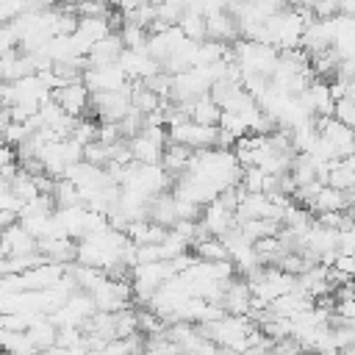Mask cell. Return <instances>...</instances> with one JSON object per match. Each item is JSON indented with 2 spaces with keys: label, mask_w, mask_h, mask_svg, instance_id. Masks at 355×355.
I'll use <instances>...</instances> for the list:
<instances>
[{
  "label": "cell",
  "mask_w": 355,
  "mask_h": 355,
  "mask_svg": "<svg viewBox=\"0 0 355 355\" xmlns=\"http://www.w3.org/2000/svg\"><path fill=\"white\" fill-rule=\"evenodd\" d=\"M338 14L355 17V0H338Z\"/></svg>",
  "instance_id": "9"
},
{
  "label": "cell",
  "mask_w": 355,
  "mask_h": 355,
  "mask_svg": "<svg viewBox=\"0 0 355 355\" xmlns=\"http://www.w3.org/2000/svg\"><path fill=\"white\" fill-rule=\"evenodd\" d=\"M28 11V0H0V25L14 22Z\"/></svg>",
  "instance_id": "6"
},
{
  "label": "cell",
  "mask_w": 355,
  "mask_h": 355,
  "mask_svg": "<svg viewBox=\"0 0 355 355\" xmlns=\"http://www.w3.org/2000/svg\"><path fill=\"white\" fill-rule=\"evenodd\" d=\"M352 155H355V150H352Z\"/></svg>",
  "instance_id": "10"
},
{
  "label": "cell",
  "mask_w": 355,
  "mask_h": 355,
  "mask_svg": "<svg viewBox=\"0 0 355 355\" xmlns=\"http://www.w3.org/2000/svg\"><path fill=\"white\" fill-rule=\"evenodd\" d=\"M333 116H336L338 122H344L347 128H352V130H355V100H352V97H344V100H338V103H336V111H333Z\"/></svg>",
  "instance_id": "7"
},
{
  "label": "cell",
  "mask_w": 355,
  "mask_h": 355,
  "mask_svg": "<svg viewBox=\"0 0 355 355\" xmlns=\"http://www.w3.org/2000/svg\"><path fill=\"white\" fill-rule=\"evenodd\" d=\"M178 28H180L183 36L191 39V42H205V39H208V33H205V17H200V14H194V11H186L183 19L178 22Z\"/></svg>",
  "instance_id": "5"
},
{
  "label": "cell",
  "mask_w": 355,
  "mask_h": 355,
  "mask_svg": "<svg viewBox=\"0 0 355 355\" xmlns=\"http://www.w3.org/2000/svg\"><path fill=\"white\" fill-rule=\"evenodd\" d=\"M83 83L92 94L100 92H128L130 89V78L119 64H108V67H86L83 72Z\"/></svg>",
  "instance_id": "2"
},
{
  "label": "cell",
  "mask_w": 355,
  "mask_h": 355,
  "mask_svg": "<svg viewBox=\"0 0 355 355\" xmlns=\"http://www.w3.org/2000/svg\"><path fill=\"white\" fill-rule=\"evenodd\" d=\"M288 8H297V11H311L313 14V3L316 0H283Z\"/></svg>",
  "instance_id": "8"
},
{
  "label": "cell",
  "mask_w": 355,
  "mask_h": 355,
  "mask_svg": "<svg viewBox=\"0 0 355 355\" xmlns=\"http://www.w3.org/2000/svg\"><path fill=\"white\" fill-rule=\"evenodd\" d=\"M53 100H55L69 116H80V114L92 105V92L86 89L83 80H78V83H64V86H58V89L53 92Z\"/></svg>",
  "instance_id": "3"
},
{
  "label": "cell",
  "mask_w": 355,
  "mask_h": 355,
  "mask_svg": "<svg viewBox=\"0 0 355 355\" xmlns=\"http://www.w3.org/2000/svg\"><path fill=\"white\" fill-rule=\"evenodd\" d=\"M122 53H125V44H122L119 33H111V36L100 39V42L89 50L86 61H89V67H108V64H119V55H122Z\"/></svg>",
  "instance_id": "4"
},
{
  "label": "cell",
  "mask_w": 355,
  "mask_h": 355,
  "mask_svg": "<svg viewBox=\"0 0 355 355\" xmlns=\"http://www.w3.org/2000/svg\"><path fill=\"white\" fill-rule=\"evenodd\" d=\"M166 144H169V136H166L164 128H158V125H147L139 136H133V139L128 141L130 155H133L136 164H161Z\"/></svg>",
  "instance_id": "1"
}]
</instances>
